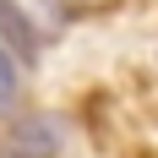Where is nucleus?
<instances>
[{
	"mask_svg": "<svg viewBox=\"0 0 158 158\" xmlns=\"http://www.w3.org/2000/svg\"><path fill=\"white\" fill-rule=\"evenodd\" d=\"M0 158H60V126L49 114H27L0 136Z\"/></svg>",
	"mask_w": 158,
	"mask_h": 158,
	"instance_id": "1",
	"label": "nucleus"
},
{
	"mask_svg": "<svg viewBox=\"0 0 158 158\" xmlns=\"http://www.w3.org/2000/svg\"><path fill=\"white\" fill-rule=\"evenodd\" d=\"M16 98V71H11V60H6V49H0V109Z\"/></svg>",
	"mask_w": 158,
	"mask_h": 158,
	"instance_id": "2",
	"label": "nucleus"
}]
</instances>
